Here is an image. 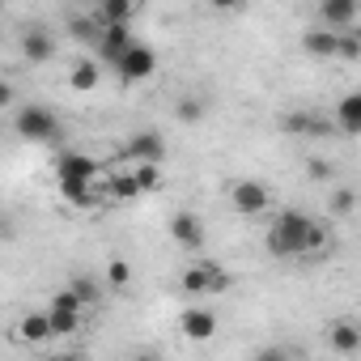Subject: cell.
Masks as SVG:
<instances>
[{
	"mask_svg": "<svg viewBox=\"0 0 361 361\" xmlns=\"http://www.w3.org/2000/svg\"><path fill=\"white\" fill-rule=\"evenodd\" d=\"M264 247L276 259H327L336 251L331 226L306 217L302 209H272V221L264 230Z\"/></svg>",
	"mask_w": 361,
	"mask_h": 361,
	"instance_id": "1",
	"label": "cell"
},
{
	"mask_svg": "<svg viewBox=\"0 0 361 361\" xmlns=\"http://www.w3.org/2000/svg\"><path fill=\"white\" fill-rule=\"evenodd\" d=\"M13 132L30 145H56L60 140V115L43 102H26L13 111Z\"/></svg>",
	"mask_w": 361,
	"mask_h": 361,
	"instance_id": "2",
	"label": "cell"
},
{
	"mask_svg": "<svg viewBox=\"0 0 361 361\" xmlns=\"http://www.w3.org/2000/svg\"><path fill=\"white\" fill-rule=\"evenodd\" d=\"M234 285V276L217 264V259H192L183 272H178V289L188 298H204V293H226Z\"/></svg>",
	"mask_w": 361,
	"mask_h": 361,
	"instance_id": "3",
	"label": "cell"
},
{
	"mask_svg": "<svg viewBox=\"0 0 361 361\" xmlns=\"http://www.w3.org/2000/svg\"><path fill=\"white\" fill-rule=\"evenodd\" d=\"M230 204H234V213H243V217H264V213L276 209L272 188L259 183V178H234V183H230Z\"/></svg>",
	"mask_w": 361,
	"mask_h": 361,
	"instance_id": "4",
	"label": "cell"
},
{
	"mask_svg": "<svg viewBox=\"0 0 361 361\" xmlns=\"http://www.w3.org/2000/svg\"><path fill=\"white\" fill-rule=\"evenodd\" d=\"M170 243H174L178 251H188V255H204V247H209L204 221H200L192 209H178V213H170Z\"/></svg>",
	"mask_w": 361,
	"mask_h": 361,
	"instance_id": "5",
	"label": "cell"
},
{
	"mask_svg": "<svg viewBox=\"0 0 361 361\" xmlns=\"http://www.w3.org/2000/svg\"><path fill=\"white\" fill-rule=\"evenodd\" d=\"M157 73V51L149 47V43H132L128 51H123V60L115 64V77L123 81V85H140V81H149Z\"/></svg>",
	"mask_w": 361,
	"mask_h": 361,
	"instance_id": "6",
	"label": "cell"
},
{
	"mask_svg": "<svg viewBox=\"0 0 361 361\" xmlns=\"http://www.w3.org/2000/svg\"><path fill=\"white\" fill-rule=\"evenodd\" d=\"M47 314H51V331L56 336H73V331H81V319H85V302L64 285L56 298H51V306H47Z\"/></svg>",
	"mask_w": 361,
	"mask_h": 361,
	"instance_id": "7",
	"label": "cell"
},
{
	"mask_svg": "<svg viewBox=\"0 0 361 361\" xmlns=\"http://www.w3.org/2000/svg\"><path fill=\"white\" fill-rule=\"evenodd\" d=\"M281 128H285L289 136H310V140H327V136L340 132L336 119H327V115H319V111H289V115H281Z\"/></svg>",
	"mask_w": 361,
	"mask_h": 361,
	"instance_id": "8",
	"label": "cell"
},
{
	"mask_svg": "<svg viewBox=\"0 0 361 361\" xmlns=\"http://www.w3.org/2000/svg\"><path fill=\"white\" fill-rule=\"evenodd\" d=\"M98 174H102V161H94V157H85L77 149H64L56 157V178L60 183H94Z\"/></svg>",
	"mask_w": 361,
	"mask_h": 361,
	"instance_id": "9",
	"label": "cell"
},
{
	"mask_svg": "<svg viewBox=\"0 0 361 361\" xmlns=\"http://www.w3.org/2000/svg\"><path fill=\"white\" fill-rule=\"evenodd\" d=\"M132 43H136L132 26H128V22H115V26H102V39H98V47H94V51H98V60H102V64H111V68H115Z\"/></svg>",
	"mask_w": 361,
	"mask_h": 361,
	"instance_id": "10",
	"label": "cell"
},
{
	"mask_svg": "<svg viewBox=\"0 0 361 361\" xmlns=\"http://www.w3.org/2000/svg\"><path fill=\"white\" fill-rule=\"evenodd\" d=\"M123 157L128 161H161L166 157V136L153 132V128H140L123 140Z\"/></svg>",
	"mask_w": 361,
	"mask_h": 361,
	"instance_id": "11",
	"label": "cell"
},
{
	"mask_svg": "<svg viewBox=\"0 0 361 361\" xmlns=\"http://www.w3.org/2000/svg\"><path fill=\"white\" fill-rule=\"evenodd\" d=\"M302 51H306V56H314V60H336V56H340V30H331V26L314 22V26L302 35Z\"/></svg>",
	"mask_w": 361,
	"mask_h": 361,
	"instance_id": "12",
	"label": "cell"
},
{
	"mask_svg": "<svg viewBox=\"0 0 361 361\" xmlns=\"http://www.w3.org/2000/svg\"><path fill=\"white\" fill-rule=\"evenodd\" d=\"M327 348L340 353V357L361 353V323L357 319H331L327 323Z\"/></svg>",
	"mask_w": 361,
	"mask_h": 361,
	"instance_id": "13",
	"label": "cell"
},
{
	"mask_svg": "<svg viewBox=\"0 0 361 361\" xmlns=\"http://www.w3.org/2000/svg\"><path fill=\"white\" fill-rule=\"evenodd\" d=\"M22 56L30 60V64H47L51 56H56V35L47 30V26H26L22 30Z\"/></svg>",
	"mask_w": 361,
	"mask_h": 361,
	"instance_id": "14",
	"label": "cell"
},
{
	"mask_svg": "<svg viewBox=\"0 0 361 361\" xmlns=\"http://www.w3.org/2000/svg\"><path fill=\"white\" fill-rule=\"evenodd\" d=\"M178 331H183L188 340H213L217 336V314L209 306H188L183 314H178Z\"/></svg>",
	"mask_w": 361,
	"mask_h": 361,
	"instance_id": "15",
	"label": "cell"
},
{
	"mask_svg": "<svg viewBox=\"0 0 361 361\" xmlns=\"http://www.w3.org/2000/svg\"><path fill=\"white\" fill-rule=\"evenodd\" d=\"M361 18V0H319V22L331 30H348Z\"/></svg>",
	"mask_w": 361,
	"mask_h": 361,
	"instance_id": "16",
	"label": "cell"
},
{
	"mask_svg": "<svg viewBox=\"0 0 361 361\" xmlns=\"http://www.w3.org/2000/svg\"><path fill=\"white\" fill-rule=\"evenodd\" d=\"M98 81H102V60H98V56H77L73 68H68V90L85 94V90H94Z\"/></svg>",
	"mask_w": 361,
	"mask_h": 361,
	"instance_id": "17",
	"label": "cell"
},
{
	"mask_svg": "<svg viewBox=\"0 0 361 361\" xmlns=\"http://www.w3.org/2000/svg\"><path fill=\"white\" fill-rule=\"evenodd\" d=\"M336 128L344 132V136H361V90H353V94H344L340 102H336Z\"/></svg>",
	"mask_w": 361,
	"mask_h": 361,
	"instance_id": "18",
	"label": "cell"
},
{
	"mask_svg": "<svg viewBox=\"0 0 361 361\" xmlns=\"http://www.w3.org/2000/svg\"><path fill=\"white\" fill-rule=\"evenodd\" d=\"M132 13H136V0H98V5H94V18H98L102 26L132 22Z\"/></svg>",
	"mask_w": 361,
	"mask_h": 361,
	"instance_id": "19",
	"label": "cell"
},
{
	"mask_svg": "<svg viewBox=\"0 0 361 361\" xmlns=\"http://www.w3.org/2000/svg\"><path fill=\"white\" fill-rule=\"evenodd\" d=\"M56 331H51V314L47 310H35V314H26L22 319V340H30V344H47Z\"/></svg>",
	"mask_w": 361,
	"mask_h": 361,
	"instance_id": "20",
	"label": "cell"
},
{
	"mask_svg": "<svg viewBox=\"0 0 361 361\" xmlns=\"http://www.w3.org/2000/svg\"><path fill=\"white\" fill-rule=\"evenodd\" d=\"M209 115V102H204V94H183L174 102V119L178 123H200Z\"/></svg>",
	"mask_w": 361,
	"mask_h": 361,
	"instance_id": "21",
	"label": "cell"
},
{
	"mask_svg": "<svg viewBox=\"0 0 361 361\" xmlns=\"http://www.w3.org/2000/svg\"><path fill=\"white\" fill-rule=\"evenodd\" d=\"M68 30H73V39H81L90 47H98V39H102V22L94 13H73L68 18Z\"/></svg>",
	"mask_w": 361,
	"mask_h": 361,
	"instance_id": "22",
	"label": "cell"
},
{
	"mask_svg": "<svg viewBox=\"0 0 361 361\" xmlns=\"http://www.w3.org/2000/svg\"><path fill=\"white\" fill-rule=\"evenodd\" d=\"M68 289L85 302V306H94L98 298H102V281L98 276H90V272H77V276H68Z\"/></svg>",
	"mask_w": 361,
	"mask_h": 361,
	"instance_id": "23",
	"label": "cell"
},
{
	"mask_svg": "<svg viewBox=\"0 0 361 361\" xmlns=\"http://www.w3.org/2000/svg\"><path fill=\"white\" fill-rule=\"evenodd\" d=\"M327 213H331V217H353V213H357V192H353V188H331Z\"/></svg>",
	"mask_w": 361,
	"mask_h": 361,
	"instance_id": "24",
	"label": "cell"
},
{
	"mask_svg": "<svg viewBox=\"0 0 361 361\" xmlns=\"http://www.w3.org/2000/svg\"><path fill=\"white\" fill-rule=\"evenodd\" d=\"M336 60H361V26L340 30V56Z\"/></svg>",
	"mask_w": 361,
	"mask_h": 361,
	"instance_id": "25",
	"label": "cell"
},
{
	"mask_svg": "<svg viewBox=\"0 0 361 361\" xmlns=\"http://www.w3.org/2000/svg\"><path fill=\"white\" fill-rule=\"evenodd\" d=\"M136 196H145V192H140V178H136V170H128V174H115V200H136Z\"/></svg>",
	"mask_w": 361,
	"mask_h": 361,
	"instance_id": "26",
	"label": "cell"
},
{
	"mask_svg": "<svg viewBox=\"0 0 361 361\" xmlns=\"http://www.w3.org/2000/svg\"><path fill=\"white\" fill-rule=\"evenodd\" d=\"M128 281H132V268H128V259L111 255V264H106V285H111V289H128Z\"/></svg>",
	"mask_w": 361,
	"mask_h": 361,
	"instance_id": "27",
	"label": "cell"
},
{
	"mask_svg": "<svg viewBox=\"0 0 361 361\" xmlns=\"http://www.w3.org/2000/svg\"><path fill=\"white\" fill-rule=\"evenodd\" d=\"M306 178H310V183H331V178H336V166H331L327 157H306Z\"/></svg>",
	"mask_w": 361,
	"mask_h": 361,
	"instance_id": "28",
	"label": "cell"
},
{
	"mask_svg": "<svg viewBox=\"0 0 361 361\" xmlns=\"http://www.w3.org/2000/svg\"><path fill=\"white\" fill-rule=\"evenodd\" d=\"M161 161H132V170H136V178H140V192H153L157 183H161V170H157Z\"/></svg>",
	"mask_w": 361,
	"mask_h": 361,
	"instance_id": "29",
	"label": "cell"
},
{
	"mask_svg": "<svg viewBox=\"0 0 361 361\" xmlns=\"http://www.w3.org/2000/svg\"><path fill=\"white\" fill-rule=\"evenodd\" d=\"M209 9L221 18H238V13H247V0H209Z\"/></svg>",
	"mask_w": 361,
	"mask_h": 361,
	"instance_id": "30",
	"label": "cell"
}]
</instances>
